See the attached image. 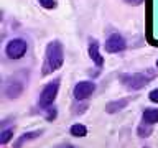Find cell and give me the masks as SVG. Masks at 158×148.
I'll list each match as a JSON object with an SVG mask.
<instances>
[{"instance_id": "1", "label": "cell", "mask_w": 158, "mask_h": 148, "mask_svg": "<svg viewBox=\"0 0 158 148\" xmlns=\"http://www.w3.org/2000/svg\"><path fill=\"white\" fill-rule=\"evenodd\" d=\"M145 38L158 48V0H145Z\"/></svg>"}, {"instance_id": "2", "label": "cell", "mask_w": 158, "mask_h": 148, "mask_svg": "<svg viewBox=\"0 0 158 148\" xmlns=\"http://www.w3.org/2000/svg\"><path fill=\"white\" fill-rule=\"evenodd\" d=\"M64 64V48L59 41H51L46 46L44 53V63H43V76L53 74Z\"/></svg>"}, {"instance_id": "3", "label": "cell", "mask_w": 158, "mask_h": 148, "mask_svg": "<svg viewBox=\"0 0 158 148\" xmlns=\"http://www.w3.org/2000/svg\"><path fill=\"white\" fill-rule=\"evenodd\" d=\"M155 77V72L147 71V72H132V74H122L120 76V82L125 86L128 91H140L150 84Z\"/></svg>"}, {"instance_id": "4", "label": "cell", "mask_w": 158, "mask_h": 148, "mask_svg": "<svg viewBox=\"0 0 158 148\" xmlns=\"http://www.w3.org/2000/svg\"><path fill=\"white\" fill-rule=\"evenodd\" d=\"M58 92H59V81H58V79L48 82L46 86L41 89V92H40L38 107L40 109H44V110H46L48 107H51L53 102L56 101V97H58Z\"/></svg>"}, {"instance_id": "5", "label": "cell", "mask_w": 158, "mask_h": 148, "mask_svg": "<svg viewBox=\"0 0 158 148\" xmlns=\"http://www.w3.org/2000/svg\"><path fill=\"white\" fill-rule=\"evenodd\" d=\"M28 51V44L23 38H13L5 44V54L8 59H22Z\"/></svg>"}, {"instance_id": "6", "label": "cell", "mask_w": 158, "mask_h": 148, "mask_svg": "<svg viewBox=\"0 0 158 148\" xmlns=\"http://www.w3.org/2000/svg\"><path fill=\"white\" fill-rule=\"evenodd\" d=\"M94 92H96V82L92 81H81L73 89V96L76 101H87Z\"/></svg>"}, {"instance_id": "7", "label": "cell", "mask_w": 158, "mask_h": 148, "mask_svg": "<svg viewBox=\"0 0 158 148\" xmlns=\"http://www.w3.org/2000/svg\"><path fill=\"white\" fill-rule=\"evenodd\" d=\"M106 51L107 53H110V54H115V53H122V51H125V48H127V41H125V38L122 36V35H118V33H112L110 36H109L106 39Z\"/></svg>"}, {"instance_id": "8", "label": "cell", "mask_w": 158, "mask_h": 148, "mask_svg": "<svg viewBox=\"0 0 158 148\" xmlns=\"http://www.w3.org/2000/svg\"><path fill=\"white\" fill-rule=\"evenodd\" d=\"M87 51H89V58L92 59V63L96 64L97 68H102L104 58H102V54H101V49H99V43L96 41V39H91Z\"/></svg>"}, {"instance_id": "9", "label": "cell", "mask_w": 158, "mask_h": 148, "mask_svg": "<svg viewBox=\"0 0 158 148\" xmlns=\"http://www.w3.org/2000/svg\"><path fill=\"white\" fill-rule=\"evenodd\" d=\"M23 92V84H20L17 81H10L5 86V96L8 99H18Z\"/></svg>"}, {"instance_id": "10", "label": "cell", "mask_w": 158, "mask_h": 148, "mask_svg": "<svg viewBox=\"0 0 158 148\" xmlns=\"http://www.w3.org/2000/svg\"><path fill=\"white\" fill-rule=\"evenodd\" d=\"M41 135H43V130H31V132L23 133V135H22L17 142L13 143V148H22L27 142H31V140H35V138L41 137Z\"/></svg>"}, {"instance_id": "11", "label": "cell", "mask_w": 158, "mask_h": 148, "mask_svg": "<svg viewBox=\"0 0 158 148\" xmlns=\"http://www.w3.org/2000/svg\"><path fill=\"white\" fill-rule=\"evenodd\" d=\"M128 101L130 99H118V101H110L106 105V112L107 113H115V112H118V110H122V109H125V105L128 104Z\"/></svg>"}, {"instance_id": "12", "label": "cell", "mask_w": 158, "mask_h": 148, "mask_svg": "<svg viewBox=\"0 0 158 148\" xmlns=\"http://www.w3.org/2000/svg\"><path fill=\"white\" fill-rule=\"evenodd\" d=\"M142 120L145 123H150V125H153V123H158V109H145L142 113Z\"/></svg>"}, {"instance_id": "13", "label": "cell", "mask_w": 158, "mask_h": 148, "mask_svg": "<svg viewBox=\"0 0 158 148\" xmlns=\"http://www.w3.org/2000/svg\"><path fill=\"white\" fill-rule=\"evenodd\" d=\"M69 133L73 137H86L87 135V127L84 123H74L69 127Z\"/></svg>"}, {"instance_id": "14", "label": "cell", "mask_w": 158, "mask_h": 148, "mask_svg": "<svg viewBox=\"0 0 158 148\" xmlns=\"http://www.w3.org/2000/svg\"><path fill=\"white\" fill-rule=\"evenodd\" d=\"M152 132H153V128H152L150 123L142 122L140 125L137 127V133H138V137H140V138H147V137H150V135H152Z\"/></svg>"}, {"instance_id": "15", "label": "cell", "mask_w": 158, "mask_h": 148, "mask_svg": "<svg viewBox=\"0 0 158 148\" xmlns=\"http://www.w3.org/2000/svg\"><path fill=\"white\" fill-rule=\"evenodd\" d=\"M13 137V128H3L0 132V145H7Z\"/></svg>"}, {"instance_id": "16", "label": "cell", "mask_w": 158, "mask_h": 148, "mask_svg": "<svg viewBox=\"0 0 158 148\" xmlns=\"http://www.w3.org/2000/svg\"><path fill=\"white\" fill-rule=\"evenodd\" d=\"M56 117H58L56 107H53V105H51V107H48V109H46V113H44V118H46L48 122H53Z\"/></svg>"}, {"instance_id": "17", "label": "cell", "mask_w": 158, "mask_h": 148, "mask_svg": "<svg viewBox=\"0 0 158 148\" xmlns=\"http://www.w3.org/2000/svg\"><path fill=\"white\" fill-rule=\"evenodd\" d=\"M38 2L43 8H46V10H51V8L56 7V0H38Z\"/></svg>"}, {"instance_id": "18", "label": "cell", "mask_w": 158, "mask_h": 148, "mask_svg": "<svg viewBox=\"0 0 158 148\" xmlns=\"http://www.w3.org/2000/svg\"><path fill=\"white\" fill-rule=\"evenodd\" d=\"M148 99H150V102H153V104H158V87L148 92Z\"/></svg>"}, {"instance_id": "19", "label": "cell", "mask_w": 158, "mask_h": 148, "mask_svg": "<svg viewBox=\"0 0 158 148\" xmlns=\"http://www.w3.org/2000/svg\"><path fill=\"white\" fill-rule=\"evenodd\" d=\"M143 2H145V0H125V3H128V5H140Z\"/></svg>"}, {"instance_id": "20", "label": "cell", "mask_w": 158, "mask_h": 148, "mask_svg": "<svg viewBox=\"0 0 158 148\" xmlns=\"http://www.w3.org/2000/svg\"><path fill=\"white\" fill-rule=\"evenodd\" d=\"M56 148H74L71 143H61V145H58Z\"/></svg>"}, {"instance_id": "21", "label": "cell", "mask_w": 158, "mask_h": 148, "mask_svg": "<svg viewBox=\"0 0 158 148\" xmlns=\"http://www.w3.org/2000/svg\"><path fill=\"white\" fill-rule=\"evenodd\" d=\"M156 68H158V59H156Z\"/></svg>"}]
</instances>
